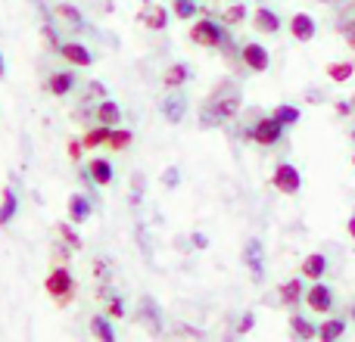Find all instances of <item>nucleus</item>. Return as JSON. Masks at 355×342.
<instances>
[{"mask_svg":"<svg viewBox=\"0 0 355 342\" xmlns=\"http://www.w3.org/2000/svg\"><path fill=\"white\" fill-rule=\"evenodd\" d=\"M240 109V93H218V97H212L206 103V109H202V125H221L227 122V118H234Z\"/></svg>","mask_w":355,"mask_h":342,"instance_id":"nucleus-1","label":"nucleus"},{"mask_svg":"<svg viewBox=\"0 0 355 342\" xmlns=\"http://www.w3.org/2000/svg\"><path fill=\"white\" fill-rule=\"evenodd\" d=\"M47 293L53 296L60 305H66L69 299H72V293H75V280H72V274H69L66 268H53L50 271V277H47Z\"/></svg>","mask_w":355,"mask_h":342,"instance_id":"nucleus-2","label":"nucleus"},{"mask_svg":"<svg viewBox=\"0 0 355 342\" xmlns=\"http://www.w3.org/2000/svg\"><path fill=\"white\" fill-rule=\"evenodd\" d=\"M190 37H193V44H200V47H221L227 35L221 31L218 22H212V19H200V22L193 25V31H190Z\"/></svg>","mask_w":355,"mask_h":342,"instance_id":"nucleus-3","label":"nucleus"},{"mask_svg":"<svg viewBox=\"0 0 355 342\" xmlns=\"http://www.w3.org/2000/svg\"><path fill=\"white\" fill-rule=\"evenodd\" d=\"M271 183H275L281 193L293 196V193H300V187H302V174H300V168H293L290 162H281V165L275 168V174H271Z\"/></svg>","mask_w":355,"mask_h":342,"instance_id":"nucleus-4","label":"nucleus"},{"mask_svg":"<svg viewBox=\"0 0 355 342\" xmlns=\"http://www.w3.org/2000/svg\"><path fill=\"white\" fill-rule=\"evenodd\" d=\"M284 128H287V125H281L275 116H268V118H262V122H259L250 134H252V141L262 143V147H275V143H281Z\"/></svg>","mask_w":355,"mask_h":342,"instance_id":"nucleus-5","label":"nucleus"},{"mask_svg":"<svg viewBox=\"0 0 355 342\" xmlns=\"http://www.w3.org/2000/svg\"><path fill=\"white\" fill-rule=\"evenodd\" d=\"M243 264L250 268L252 280H262L265 277V249H262V240H250L243 246Z\"/></svg>","mask_w":355,"mask_h":342,"instance_id":"nucleus-6","label":"nucleus"},{"mask_svg":"<svg viewBox=\"0 0 355 342\" xmlns=\"http://www.w3.org/2000/svg\"><path fill=\"white\" fill-rule=\"evenodd\" d=\"M306 302H309V308H312V312L327 314V312L334 308V289L327 287V283H318V280H315V287L306 289Z\"/></svg>","mask_w":355,"mask_h":342,"instance_id":"nucleus-7","label":"nucleus"},{"mask_svg":"<svg viewBox=\"0 0 355 342\" xmlns=\"http://www.w3.org/2000/svg\"><path fill=\"white\" fill-rule=\"evenodd\" d=\"M290 35H293L300 44H309L315 35H318V25H315V19L309 16V12H296V16L290 19Z\"/></svg>","mask_w":355,"mask_h":342,"instance_id":"nucleus-8","label":"nucleus"},{"mask_svg":"<svg viewBox=\"0 0 355 342\" xmlns=\"http://www.w3.org/2000/svg\"><path fill=\"white\" fill-rule=\"evenodd\" d=\"M240 60L246 62V69H252V72H265L268 69V50L262 47V44H243V50H240Z\"/></svg>","mask_w":355,"mask_h":342,"instance_id":"nucleus-9","label":"nucleus"},{"mask_svg":"<svg viewBox=\"0 0 355 342\" xmlns=\"http://www.w3.org/2000/svg\"><path fill=\"white\" fill-rule=\"evenodd\" d=\"M162 116H166L168 125H181L184 116H187V97L184 93H168L162 100Z\"/></svg>","mask_w":355,"mask_h":342,"instance_id":"nucleus-10","label":"nucleus"},{"mask_svg":"<svg viewBox=\"0 0 355 342\" xmlns=\"http://www.w3.org/2000/svg\"><path fill=\"white\" fill-rule=\"evenodd\" d=\"M141 321L150 327L153 336H159L162 333V308L156 305V299H150V296H144L141 299Z\"/></svg>","mask_w":355,"mask_h":342,"instance_id":"nucleus-11","label":"nucleus"},{"mask_svg":"<svg viewBox=\"0 0 355 342\" xmlns=\"http://www.w3.org/2000/svg\"><path fill=\"white\" fill-rule=\"evenodd\" d=\"M252 22H256L259 31H268V35L281 31V16H277L275 10H268V6H259L256 16H252Z\"/></svg>","mask_w":355,"mask_h":342,"instance_id":"nucleus-12","label":"nucleus"},{"mask_svg":"<svg viewBox=\"0 0 355 342\" xmlns=\"http://www.w3.org/2000/svg\"><path fill=\"white\" fill-rule=\"evenodd\" d=\"M60 53L66 56L69 62H75V66H91V62H94L91 50H87L85 44H62V47H60Z\"/></svg>","mask_w":355,"mask_h":342,"instance_id":"nucleus-13","label":"nucleus"},{"mask_svg":"<svg viewBox=\"0 0 355 342\" xmlns=\"http://www.w3.org/2000/svg\"><path fill=\"white\" fill-rule=\"evenodd\" d=\"M97 118H100V125H110V128H116V125L122 122V106H119L116 100H103V103L97 106Z\"/></svg>","mask_w":355,"mask_h":342,"instance_id":"nucleus-14","label":"nucleus"},{"mask_svg":"<svg viewBox=\"0 0 355 342\" xmlns=\"http://www.w3.org/2000/svg\"><path fill=\"white\" fill-rule=\"evenodd\" d=\"M327 271V258L321 255V252H312V255H306V262H302V274L309 277V280H321Z\"/></svg>","mask_w":355,"mask_h":342,"instance_id":"nucleus-15","label":"nucleus"},{"mask_svg":"<svg viewBox=\"0 0 355 342\" xmlns=\"http://www.w3.org/2000/svg\"><path fill=\"white\" fill-rule=\"evenodd\" d=\"M343 333H346V321L343 318H331V321H324V324L318 327V339L321 342H337Z\"/></svg>","mask_w":355,"mask_h":342,"instance_id":"nucleus-16","label":"nucleus"},{"mask_svg":"<svg viewBox=\"0 0 355 342\" xmlns=\"http://www.w3.org/2000/svg\"><path fill=\"white\" fill-rule=\"evenodd\" d=\"M69 218L78 221V224L91 218V202H87V196H81V193L69 196Z\"/></svg>","mask_w":355,"mask_h":342,"instance_id":"nucleus-17","label":"nucleus"},{"mask_svg":"<svg viewBox=\"0 0 355 342\" xmlns=\"http://www.w3.org/2000/svg\"><path fill=\"white\" fill-rule=\"evenodd\" d=\"M16 208H19L16 190H12V187H6V190H3V202H0V227H3V224H10V218H12V215H16Z\"/></svg>","mask_w":355,"mask_h":342,"instance_id":"nucleus-18","label":"nucleus"},{"mask_svg":"<svg viewBox=\"0 0 355 342\" xmlns=\"http://www.w3.org/2000/svg\"><path fill=\"white\" fill-rule=\"evenodd\" d=\"M72 87H75V75L72 72H60V75L50 78V93H53V97H66Z\"/></svg>","mask_w":355,"mask_h":342,"instance_id":"nucleus-19","label":"nucleus"},{"mask_svg":"<svg viewBox=\"0 0 355 342\" xmlns=\"http://www.w3.org/2000/svg\"><path fill=\"white\" fill-rule=\"evenodd\" d=\"M91 333H94L97 339H103V342H116V330H112L110 318H103V314L91 318Z\"/></svg>","mask_w":355,"mask_h":342,"instance_id":"nucleus-20","label":"nucleus"},{"mask_svg":"<svg viewBox=\"0 0 355 342\" xmlns=\"http://www.w3.org/2000/svg\"><path fill=\"white\" fill-rule=\"evenodd\" d=\"M302 296H306V289H302V280H296V277L281 287V302H284V305H296Z\"/></svg>","mask_w":355,"mask_h":342,"instance_id":"nucleus-21","label":"nucleus"},{"mask_svg":"<svg viewBox=\"0 0 355 342\" xmlns=\"http://www.w3.org/2000/svg\"><path fill=\"white\" fill-rule=\"evenodd\" d=\"M91 177H94V183H100V187H106V183H112V165L106 159H94L91 165Z\"/></svg>","mask_w":355,"mask_h":342,"instance_id":"nucleus-22","label":"nucleus"},{"mask_svg":"<svg viewBox=\"0 0 355 342\" xmlns=\"http://www.w3.org/2000/svg\"><path fill=\"white\" fill-rule=\"evenodd\" d=\"M290 327H293V333L300 339H315L318 336V327H315L312 321H306L302 314H293V318H290Z\"/></svg>","mask_w":355,"mask_h":342,"instance_id":"nucleus-23","label":"nucleus"},{"mask_svg":"<svg viewBox=\"0 0 355 342\" xmlns=\"http://www.w3.org/2000/svg\"><path fill=\"white\" fill-rule=\"evenodd\" d=\"M110 134H112L110 125H100V128H94V131H87V134H85V147L87 150L103 147V143H110Z\"/></svg>","mask_w":355,"mask_h":342,"instance_id":"nucleus-24","label":"nucleus"},{"mask_svg":"<svg viewBox=\"0 0 355 342\" xmlns=\"http://www.w3.org/2000/svg\"><path fill=\"white\" fill-rule=\"evenodd\" d=\"M187 78H190V66H184V62H175V66L166 72V87H181Z\"/></svg>","mask_w":355,"mask_h":342,"instance_id":"nucleus-25","label":"nucleus"},{"mask_svg":"<svg viewBox=\"0 0 355 342\" xmlns=\"http://www.w3.org/2000/svg\"><path fill=\"white\" fill-rule=\"evenodd\" d=\"M271 116H275L281 125H287V128H290V125L300 122V109H296V106H290V103H281L275 112H271Z\"/></svg>","mask_w":355,"mask_h":342,"instance_id":"nucleus-26","label":"nucleus"},{"mask_svg":"<svg viewBox=\"0 0 355 342\" xmlns=\"http://www.w3.org/2000/svg\"><path fill=\"white\" fill-rule=\"evenodd\" d=\"M327 75H331V81H349L352 75H355V66L352 62H334V66H327Z\"/></svg>","mask_w":355,"mask_h":342,"instance_id":"nucleus-27","label":"nucleus"},{"mask_svg":"<svg viewBox=\"0 0 355 342\" xmlns=\"http://www.w3.org/2000/svg\"><path fill=\"white\" fill-rule=\"evenodd\" d=\"M144 22H147V28L159 31V28H166V25H168V12L162 10V6H153V10L144 16Z\"/></svg>","mask_w":355,"mask_h":342,"instance_id":"nucleus-28","label":"nucleus"},{"mask_svg":"<svg viewBox=\"0 0 355 342\" xmlns=\"http://www.w3.org/2000/svg\"><path fill=\"white\" fill-rule=\"evenodd\" d=\"M100 296H103V299L110 302V318H125V302L119 299V296L112 293V289H103Z\"/></svg>","mask_w":355,"mask_h":342,"instance_id":"nucleus-29","label":"nucleus"},{"mask_svg":"<svg viewBox=\"0 0 355 342\" xmlns=\"http://www.w3.org/2000/svg\"><path fill=\"white\" fill-rule=\"evenodd\" d=\"M56 12H60V16H62V19H66V22H69V25H72V28H85V19H81V12H78V10H75V6L62 3V6H60V10H56Z\"/></svg>","mask_w":355,"mask_h":342,"instance_id":"nucleus-30","label":"nucleus"},{"mask_svg":"<svg viewBox=\"0 0 355 342\" xmlns=\"http://www.w3.org/2000/svg\"><path fill=\"white\" fill-rule=\"evenodd\" d=\"M246 16H250V10H246L243 3H234V6H227V10H225V22L227 25H240Z\"/></svg>","mask_w":355,"mask_h":342,"instance_id":"nucleus-31","label":"nucleus"},{"mask_svg":"<svg viewBox=\"0 0 355 342\" xmlns=\"http://www.w3.org/2000/svg\"><path fill=\"white\" fill-rule=\"evenodd\" d=\"M175 16L178 19H193L196 16V0H175Z\"/></svg>","mask_w":355,"mask_h":342,"instance_id":"nucleus-32","label":"nucleus"},{"mask_svg":"<svg viewBox=\"0 0 355 342\" xmlns=\"http://www.w3.org/2000/svg\"><path fill=\"white\" fill-rule=\"evenodd\" d=\"M131 143V131H116L112 128V134H110V147L112 150H125Z\"/></svg>","mask_w":355,"mask_h":342,"instance_id":"nucleus-33","label":"nucleus"},{"mask_svg":"<svg viewBox=\"0 0 355 342\" xmlns=\"http://www.w3.org/2000/svg\"><path fill=\"white\" fill-rule=\"evenodd\" d=\"M60 237L66 240V243L72 246V249H78V246H81V237H78V233H75L69 224H60Z\"/></svg>","mask_w":355,"mask_h":342,"instance_id":"nucleus-34","label":"nucleus"},{"mask_svg":"<svg viewBox=\"0 0 355 342\" xmlns=\"http://www.w3.org/2000/svg\"><path fill=\"white\" fill-rule=\"evenodd\" d=\"M162 183H166V187H178V183H181V171H178V168H168L166 174H162Z\"/></svg>","mask_w":355,"mask_h":342,"instance_id":"nucleus-35","label":"nucleus"},{"mask_svg":"<svg viewBox=\"0 0 355 342\" xmlns=\"http://www.w3.org/2000/svg\"><path fill=\"white\" fill-rule=\"evenodd\" d=\"M252 324H256V314H252V312H246V314H243V321H240V327H237V330H240V333H250V330H252Z\"/></svg>","mask_w":355,"mask_h":342,"instance_id":"nucleus-36","label":"nucleus"},{"mask_svg":"<svg viewBox=\"0 0 355 342\" xmlns=\"http://www.w3.org/2000/svg\"><path fill=\"white\" fill-rule=\"evenodd\" d=\"M87 93H91V97H106V87L100 84V81H91V84H87Z\"/></svg>","mask_w":355,"mask_h":342,"instance_id":"nucleus-37","label":"nucleus"},{"mask_svg":"<svg viewBox=\"0 0 355 342\" xmlns=\"http://www.w3.org/2000/svg\"><path fill=\"white\" fill-rule=\"evenodd\" d=\"M81 147H85V141H69V156H72V159H78Z\"/></svg>","mask_w":355,"mask_h":342,"instance_id":"nucleus-38","label":"nucleus"},{"mask_svg":"<svg viewBox=\"0 0 355 342\" xmlns=\"http://www.w3.org/2000/svg\"><path fill=\"white\" fill-rule=\"evenodd\" d=\"M190 243H193L196 249H206L209 240H206V233H193V237H190Z\"/></svg>","mask_w":355,"mask_h":342,"instance_id":"nucleus-39","label":"nucleus"},{"mask_svg":"<svg viewBox=\"0 0 355 342\" xmlns=\"http://www.w3.org/2000/svg\"><path fill=\"white\" fill-rule=\"evenodd\" d=\"M346 227H349V237L355 240V215H352V218H349V224H346Z\"/></svg>","mask_w":355,"mask_h":342,"instance_id":"nucleus-40","label":"nucleus"},{"mask_svg":"<svg viewBox=\"0 0 355 342\" xmlns=\"http://www.w3.org/2000/svg\"><path fill=\"white\" fill-rule=\"evenodd\" d=\"M6 75V60H3V53H0V78Z\"/></svg>","mask_w":355,"mask_h":342,"instance_id":"nucleus-41","label":"nucleus"},{"mask_svg":"<svg viewBox=\"0 0 355 342\" xmlns=\"http://www.w3.org/2000/svg\"><path fill=\"white\" fill-rule=\"evenodd\" d=\"M352 143H355V131H352Z\"/></svg>","mask_w":355,"mask_h":342,"instance_id":"nucleus-42","label":"nucleus"},{"mask_svg":"<svg viewBox=\"0 0 355 342\" xmlns=\"http://www.w3.org/2000/svg\"><path fill=\"white\" fill-rule=\"evenodd\" d=\"M352 318H355V305H352Z\"/></svg>","mask_w":355,"mask_h":342,"instance_id":"nucleus-43","label":"nucleus"},{"mask_svg":"<svg viewBox=\"0 0 355 342\" xmlns=\"http://www.w3.org/2000/svg\"><path fill=\"white\" fill-rule=\"evenodd\" d=\"M352 165H355V159H352Z\"/></svg>","mask_w":355,"mask_h":342,"instance_id":"nucleus-44","label":"nucleus"}]
</instances>
